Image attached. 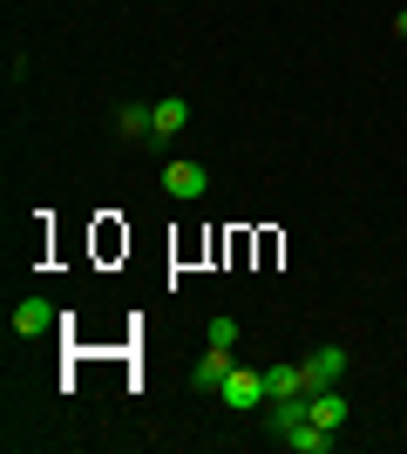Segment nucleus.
<instances>
[{
  "mask_svg": "<svg viewBox=\"0 0 407 454\" xmlns=\"http://www.w3.org/2000/svg\"><path fill=\"white\" fill-rule=\"evenodd\" d=\"M217 394H224L231 414H252V407H265V400H271V387H265V373H252V366H231V380H224Z\"/></svg>",
  "mask_w": 407,
  "mask_h": 454,
  "instance_id": "nucleus-1",
  "label": "nucleus"
},
{
  "mask_svg": "<svg viewBox=\"0 0 407 454\" xmlns=\"http://www.w3.org/2000/svg\"><path fill=\"white\" fill-rule=\"evenodd\" d=\"M163 190H170V197H204V190H211V170H204V163H163Z\"/></svg>",
  "mask_w": 407,
  "mask_h": 454,
  "instance_id": "nucleus-2",
  "label": "nucleus"
},
{
  "mask_svg": "<svg viewBox=\"0 0 407 454\" xmlns=\"http://www.w3.org/2000/svg\"><path fill=\"white\" fill-rule=\"evenodd\" d=\"M306 380L312 387H340V380H347V346H319L306 360Z\"/></svg>",
  "mask_w": 407,
  "mask_h": 454,
  "instance_id": "nucleus-3",
  "label": "nucleus"
},
{
  "mask_svg": "<svg viewBox=\"0 0 407 454\" xmlns=\"http://www.w3.org/2000/svg\"><path fill=\"white\" fill-rule=\"evenodd\" d=\"M48 325H55V305L48 299H20L14 305V333L20 340H35V333H48Z\"/></svg>",
  "mask_w": 407,
  "mask_h": 454,
  "instance_id": "nucleus-4",
  "label": "nucleus"
},
{
  "mask_svg": "<svg viewBox=\"0 0 407 454\" xmlns=\"http://www.w3.org/2000/svg\"><path fill=\"white\" fill-rule=\"evenodd\" d=\"M116 129L150 143V136H156V102H122V109H116Z\"/></svg>",
  "mask_w": 407,
  "mask_h": 454,
  "instance_id": "nucleus-5",
  "label": "nucleus"
},
{
  "mask_svg": "<svg viewBox=\"0 0 407 454\" xmlns=\"http://www.w3.org/2000/svg\"><path fill=\"white\" fill-rule=\"evenodd\" d=\"M197 387H204V394H217V387H224V380H231V353H224V346H211V353H204V360H197Z\"/></svg>",
  "mask_w": 407,
  "mask_h": 454,
  "instance_id": "nucleus-6",
  "label": "nucleus"
},
{
  "mask_svg": "<svg viewBox=\"0 0 407 454\" xmlns=\"http://www.w3.org/2000/svg\"><path fill=\"white\" fill-rule=\"evenodd\" d=\"M299 420H312V400H306V394H286L278 407H271V434L286 441L292 427H299Z\"/></svg>",
  "mask_w": 407,
  "mask_h": 454,
  "instance_id": "nucleus-7",
  "label": "nucleus"
},
{
  "mask_svg": "<svg viewBox=\"0 0 407 454\" xmlns=\"http://www.w3.org/2000/svg\"><path fill=\"white\" fill-rule=\"evenodd\" d=\"M286 448H292V454H326V448H333V427H319V420H299V427L286 434Z\"/></svg>",
  "mask_w": 407,
  "mask_h": 454,
  "instance_id": "nucleus-8",
  "label": "nucleus"
},
{
  "mask_svg": "<svg viewBox=\"0 0 407 454\" xmlns=\"http://www.w3.org/2000/svg\"><path fill=\"white\" fill-rule=\"evenodd\" d=\"M265 387H271V400H286V394H312L306 366H265Z\"/></svg>",
  "mask_w": 407,
  "mask_h": 454,
  "instance_id": "nucleus-9",
  "label": "nucleus"
},
{
  "mask_svg": "<svg viewBox=\"0 0 407 454\" xmlns=\"http://www.w3.org/2000/svg\"><path fill=\"white\" fill-rule=\"evenodd\" d=\"M184 122H191V102H176V95H170V102H156V136H150V143H170Z\"/></svg>",
  "mask_w": 407,
  "mask_h": 454,
  "instance_id": "nucleus-10",
  "label": "nucleus"
},
{
  "mask_svg": "<svg viewBox=\"0 0 407 454\" xmlns=\"http://www.w3.org/2000/svg\"><path fill=\"white\" fill-rule=\"evenodd\" d=\"M211 346H224V353H231V346H238V319H211Z\"/></svg>",
  "mask_w": 407,
  "mask_h": 454,
  "instance_id": "nucleus-11",
  "label": "nucleus"
},
{
  "mask_svg": "<svg viewBox=\"0 0 407 454\" xmlns=\"http://www.w3.org/2000/svg\"><path fill=\"white\" fill-rule=\"evenodd\" d=\"M401 35H407V14H401Z\"/></svg>",
  "mask_w": 407,
  "mask_h": 454,
  "instance_id": "nucleus-12",
  "label": "nucleus"
}]
</instances>
